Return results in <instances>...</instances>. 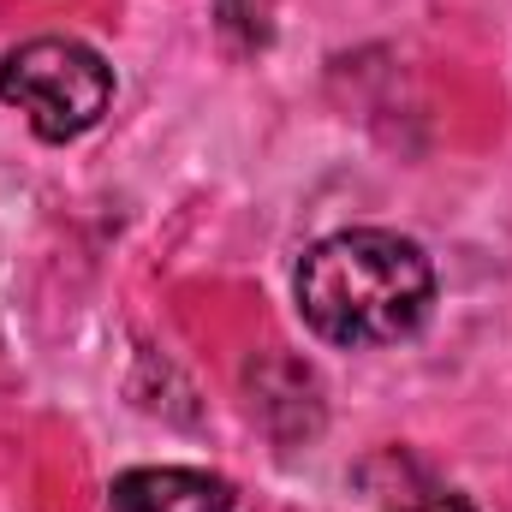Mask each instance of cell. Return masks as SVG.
<instances>
[{"label": "cell", "instance_id": "obj_3", "mask_svg": "<svg viewBox=\"0 0 512 512\" xmlns=\"http://www.w3.org/2000/svg\"><path fill=\"white\" fill-rule=\"evenodd\" d=\"M114 512H233V483L185 465H149L114 483Z\"/></svg>", "mask_w": 512, "mask_h": 512}, {"label": "cell", "instance_id": "obj_2", "mask_svg": "<svg viewBox=\"0 0 512 512\" xmlns=\"http://www.w3.org/2000/svg\"><path fill=\"white\" fill-rule=\"evenodd\" d=\"M0 102L18 108L36 137H84L114 102V72L96 48L72 36H36L0 60Z\"/></svg>", "mask_w": 512, "mask_h": 512}, {"label": "cell", "instance_id": "obj_1", "mask_svg": "<svg viewBox=\"0 0 512 512\" xmlns=\"http://www.w3.org/2000/svg\"><path fill=\"white\" fill-rule=\"evenodd\" d=\"M435 304V268L411 239L382 227H352L316 239L298 262V310L304 322L346 352L393 346L423 328Z\"/></svg>", "mask_w": 512, "mask_h": 512}, {"label": "cell", "instance_id": "obj_5", "mask_svg": "<svg viewBox=\"0 0 512 512\" xmlns=\"http://www.w3.org/2000/svg\"><path fill=\"white\" fill-rule=\"evenodd\" d=\"M268 0H227V12H262Z\"/></svg>", "mask_w": 512, "mask_h": 512}, {"label": "cell", "instance_id": "obj_4", "mask_svg": "<svg viewBox=\"0 0 512 512\" xmlns=\"http://www.w3.org/2000/svg\"><path fill=\"white\" fill-rule=\"evenodd\" d=\"M399 512H471L459 495H435V501H417V507H399Z\"/></svg>", "mask_w": 512, "mask_h": 512}]
</instances>
